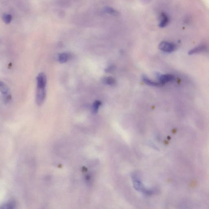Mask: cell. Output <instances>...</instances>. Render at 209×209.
I'll use <instances>...</instances> for the list:
<instances>
[{"label": "cell", "instance_id": "cell-1", "mask_svg": "<svg viewBox=\"0 0 209 209\" xmlns=\"http://www.w3.org/2000/svg\"><path fill=\"white\" fill-rule=\"evenodd\" d=\"M158 48L165 52L171 53L176 50L177 46L174 43L163 41L159 44Z\"/></svg>", "mask_w": 209, "mask_h": 209}, {"label": "cell", "instance_id": "cell-2", "mask_svg": "<svg viewBox=\"0 0 209 209\" xmlns=\"http://www.w3.org/2000/svg\"><path fill=\"white\" fill-rule=\"evenodd\" d=\"M46 97L45 88H37L36 94V102L37 104L41 105L44 102Z\"/></svg>", "mask_w": 209, "mask_h": 209}, {"label": "cell", "instance_id": "cell-3", "mask_svg": "<svg viewBox=\"0 0 209 209\" xmlns=\"http://www.w3.org/2000/svg\"><path fill=\"white\" fill-rule=\"evenodd\" d=\"M37 88H45L47 83L46 76L44 73H41L37 77Z\"/></svg>", "mask_w": 209, "mask_h": 209}, {"label": "cell", "instance_id": "cell-4", "mask_svg": "<svg viewBox=\"0 0 209 209\" xmlns=\"http://www.w3.org/2000/svg\"><path fill=\"white\" fill-rule=\"evenodd\" d=\"M169 22V18L168 15L165 13H162L160 16L158 26L160 28H164L167 26Z\"/></svg>", "mask_w": 209, "mask_h": 209}, {"label": "cell", "instance_id": "cell-5", "mask_svg": "<svg viewBox=\"0 0 209 209\" xmlns=\"http://www.w3.org/2000/svg\"><path fill=\"white\" fill-rule=\"evenodd\" d=\"M174 79H175V77L173 75H169V74L162 75L159 76V82L163 86L164 84L167 82L174 80Z\"/></svg>", "mask_w": 209, "mask_h": 209}, {"label": "cell", "instance_id": "cell-6", "mask_svg": "<svg viewBox=\"0 0 209 209\" xmlns=\"http://www.w3.org/2000/svg\"><path fill=\"white\" fill-rule=\"evenodd\" d=\"M207 47L205 45H200L193 49H191L188 52V54L192 55L197 53H200L203 51H206L207 50Z\"/></svg>", "mask_w": 209, "mask_h": 209}, {"label": "cell", "instance_id": "cell-7", "mask_svg": "<svg viewBox=\"0 0 209 209\" xmlns=\"http://www.w3.org/2000/svg\"><path fill=\"white\" fill-rule=\"evenodd\" d=\"M143 82H145L146 84L149 85L150 86L158 87V86H163L160 82H154V81H153L152 80H151L149 79L148 77L145 76H143Z\"/></svg>", "mask_w": 209, "mask_h": 209}, {"label": "cell", "instance_id": "cell-8", "mask_svg": "<svg viewBox=\"0 0 209 209\" xmlns=\"http://www.w3.org/2000/svg\"><path fill=\"white\" fill-rule=\"evenodd\" d=\"M102 80L103 83L109 86H114L116 84V80L111 76L105 77L103 78Z\"/></svg>", "mask_w": 209, "mask_h": 209}, {"label": "cell", "instance_id": "cell-9", "mask_svg": "<svg viewBox=\"0 0 209 209\" xmlns=\"http://www.w3.org/2000/svg\"><path fill=\"white\" fill-rule=\"evenodd\" d=\"M71 55L68 53H63L59 55V60L61 63L66 62L68 60L70 59Z\"/></svg>", "mask_w": 209, "mask_h": 209}, {"label": "cell", "instance_id": "cell-10", "mask_svg": "<svg viewBox=\"0 0 209 209\" xmlns=\"http://www.w3.org/2000/svg\"><path fill=\"white\" fill-rule=\"evenodd\" d=\"M0 92L5 96L8 97L9 90L7 86L4 82L0 81Z\"/></svg>", "mask_w": 209, "mask_h": 209}, {"label": "cell", "instance_id": "cell-11", "mask_svg": "<svg viewBox=\"0 0 209 209\" xmlns=\"http://www.w3.org/2000/svg\"><path fill=\"white\" fill-rule=\"evenodd\" d=\"M101 104H102V103L99 101H95L94 103L92 105V110L93 113H94V114L97 113V111H98V109H99V107L100 106Z\"/></svg>", "mask_w": 209, "mask_h": 209}, {"label": "cell", "instance_id": "cell-12", "mask_svg": "<svg viewBox=\"0 0 209 209\" xmlns=\"http://www.w3.org/2000/svg\"><path fill=\"white\" fill-rule=\"evenodd\" d=\"M105 11L107 13L110 14V15H113L117 16L119 15V13L117 10H114L113 8L109 7H105Z\"/></svg>", "mask_w": 209, "mask_h": 209}, {"label": "cell", "instance_id": "cell-13", "mask_svg": "<svg viewBox=\"0 0 209 209\" xmlns=\"http://www.w3.org/2000/svg\"><path fill=\"white\" fill-rule=\"evenodd\" d=\"M15 206V203L14 201H11L10 203H7L1 206L0 208L12 209L14 208Z\"/></svg>", "mask_w": 209, "mask_h": 209}, {"label": "cell", "instance_id": "cell-14", "mask_svg": "<svg viewBox=\"0 0 209 209\" xmlns=\"http://www.w3.org/2000/svg\"><path fill=\"white\" fill-rule=\"evenodd\" d=\"M3 19L5 23L9 24L12 20V16L11 15L5 14L3 16Z\"/></svg>", "mask_w": 209, "mask_h": 209}, {"label": "cell", "instance_id": "cell-15", "mask_svg": "<svg viewBox=\"0 0 209 209\" xmlns=\"http://www.w3.org/2000/svg\"><path fill=\"white\" fill-rule=\"evenodd\" d=\"M115 69V67L114 66H111L108 67L107 69H106L105 71L106 73H111L112 71H114Z\"/></svg>", "mask_w": 209, "mask_h": 209}]
</instances>
